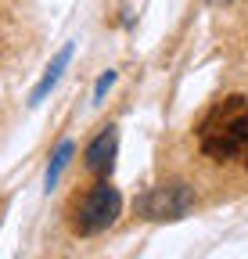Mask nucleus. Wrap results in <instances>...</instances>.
Listing matches in <instances>:
<instances>
[{
  "mask_svg": "<svg viewBox=\"0 0 248 259\" xmlns=\"http://www.w3.org/2000/svg\"><path fill=\"white\" fill-rule=\"evenodd\" d=\"M198 148L216 166L248 169V94H227L198 122Z\"/></svg>",
  "mask_w": 248,
  "mask_h": 259,
  "instance_id": "nucleus-1",
  "label": "nucleus"
},
{
  "mask_svg": "<svg viewBox=\"0 0 248 259\" xmlns=\"http://www.w3.org/2000/svg\"><path fill=\"white\" fill-rule=\"evenodd\" d=\"M119 212H122V194L108 180H101L72 205V231L83 234V238L101 234L119 220Z\"/></svg>",
  "mask_w": 248,
  "mask_h": 259,
  "instance_id": "nucleus-2",
  "label": "nucleus"
},
{
  "mask_svg": "<svg viewBox=\"0 0 248 259\" xmlns=\"http://www.w3.org/2000/svg\"><path fill=\"white\" fill-rule=\"evenodd\" d=\"M194 209V187L180 184V180H169V184H159V187H147L140 198L133 202V212L151 220V223H166V220H183Z\"/></svg>",
  "mask_w": 248,
  "mask_h": 259,
  "instance_id": "nucleus-3",
  "label": "nucleus"
},
{
  "mask_svg": "<svg viewBox=\"0 0 248 259\" xmlns=\"http://www.w3.org/2000/svg\"><path fill=\"white\" fill-rule=\"evenodd\" d=\"M115 151H119V130L115 126H105L101 134L86 144V169L94 177H108L112 166H115Z\"/></svg>",
  "mask_w": 248,
  "mask_h": 259,
  "instance_id": "nucleus-4",
  "label": "nucleus"
},
{
  "mask_svg": "<svg viewBox=\"0 0 248 259\" xmlns=\"http://www.w3.org/2000/svg\"><path fill=\"white\" fill-rule=\"evenodd\" d=\"M72 51H76V44H65V47H61L58 54H54V61L47 65V72H43V79L33 87V94H29V105H40L43 101V97L58 87V79H61V72H65L69 69V61H72Z\"/></svg>",
  "mask_w": 248,
  "mask_h": 259,
  "instance_id": "nucleus-5",
  "label": "nucleus"
},
{
  "mask_svg": "<svg viewBox=\"0 0 248 259\" xmlns=\"http://www.w3.org/2000/svg\"><path fill=\"white\" fill-rule=\"evenodd\" d=\"M72 155H76V144L72 141H61L58 148H54V155H51V166H47V191L61 180V173H65V166L72 162Z\"/></svg>",
  "mask_w": 248,
  "mask_h": 259,
  "instance_id": "nucleus-6",
  "label": "nucleus"
},
{
  "mask_svg": "<svg viewBox=\"0 0 248 259\" xmlns=\"http://www.w3.org/2000/svg\"><path fill=\"white\" fill-rule=\"evenodd\" d=\"M112 83H115V72H112V69H108V72H101V79L94 83V105H101V101H105V94H108V87H112Z\"/></svg>",
  "mask_w": 248,
  "mask_h": 259,
  "instance_id": "nucleus-7",
  "label": "nucleus"
},
{
  "mask_svg": "<svg viewBox=\"0 0 248 259\" xmlns=\"http://www.w3.org/2000/svg\"><path fill=\"white\" fill-rule=\"evenodd\" d=\"M4 209H8V202H4V198H0V220H4Z\"/></svg>",
  "mask_w": 248,
  "mask_h": 259,
  "instance_id": "nucleus-8",
  "label": "nucleus"
},
{
  "mask_svg": "<svg viewBox=\"0 0 248 259\" xmlns=\"http://www.w3.org/2000/svg\"><path fill=\"white\" fill-rule=\"evenodd\" d=\"M209 4H234V0H209Z\"/></svg>",
  "mask_w": 248,
  "mask_h": 259,
  "instance_id": "nucleus-9",
  "label": "nucleus"
}]
</instances>
